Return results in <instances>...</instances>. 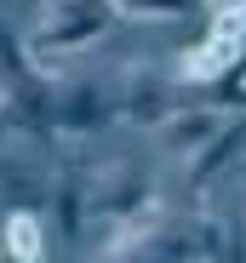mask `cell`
<instances>
[{"label": "cell", "mask_w": 246, "mask_h": 263, "mask_svg": "<svg viewBox=\"0 0 246 263\" xmlns=\"http://www.w3.org/2000/svg\"><path fill=\"white\" fill-rule=\"evenodd\" d=\"M109 17H115L109 0H86V6H52L46 17H40V29L29 34L34 63L46 69V63H58V58H69V52H86L92 40L109 34Z\"/></svg>", "instance_id": "6da1fadb"}, {"label": "cell", "mask_w": 246, "mask_h": 263, "mask_svg": "<svg viewBox=\"0 0 246 263\" xmlns=\"http://www.w3.org/2000/svg\"><path fill=\"white\" fill-rule=\"evenodd\" d=\"M115 120H120V103H109L103 80H63L58 98H52V138L86 143L98 132H109Z\"/></svg>", "instance_id": "7a4b0ae2"}, {"label": "cell", "mask_w": 246, "mask_h": 263, "mask_svg": "<svg viewBox=\"0 0 246 263\" xmlns=\"http://www.w3.org/2000/svg\"><path fill=\"white\" fill-rule=\"evenodd\" d=\"M240 58H246V12H218V17H212V34L200 40L195 52H183V80L212 86V80H223Z\"/></svg>", "instance_id": "3957f363"}, {"label": "cell", "mask_w": 246, "mask_h": 263, "mask_svg": "<svg viewBox=\"0 0 246 263\" xmlns=\"http://www.w3.org/2000/svg\"><path fill=\"white\" fill-rule=\"evenodd\" d=\"M240 160H246V115H229L206 143H200L195 155H189V172H183V189L189 195H206L218 178H229V172H240Z\"/></svg>", "instance_id": "277c9868"}, {"label": "cell", "mask_w": 246, "mask_h": 263, "mask_svg": "<svg viewBox=\"0 0 246 263\" xmlns=\"http://www.w3.org/2000/svg\"><path fill=\"white\" fill-rule=\"evenodd\" d=\"M149 200H160L155 183H149V172H143L138 160H120V166L103 172V183L92 189V217H103V223H120V217H132V212L149 206Z\"/></svg>", "instance_id": "5b68a950"}, {"label": "cell", "mask_w": 246, "mask_h": 263, "mask_svg": "<svg viewBox=\"0 0 246 263\" xmlns=\"http://www.w3.org/2000/svg\"><path fill=\"white\" fill-rule=\"evenodd\" d=\"M172 109H178V86L166 74H155V69H132L126 74V86H120V120L126 126L155 132Z\"/></svg>", "instance_id": "8992f818"}, {"label": "cell", "mask_w": 246, "mask_h": 263, "mask_svg": "<svg viewBox=\"0 0 246 263\" xmlns=\"http://www.w3.org/2000/svg\"><path fill=\"white\" fill-rule=\"evenodd\" d=\"M223 120H229L223 109H212V103H200V98H195V103H178L155 132H160V149H166V155H195V149L206 143Z\"/></svg>", "instance_id": "52a82bcc"}, {"label": "cell", "mask_w": 246, "mask_h": 263, "mask_svg": "<svg viewBox=\"0 0 246 263\" xmlns=\"http://www.w3.org/2000/svg\"><path fill=\"white\" fill-rule=\"evenodd\" d=\"M86 217H92V178L86 172H63V183L52 189V229L63 235V246H74L86 235Z\"/></svg>", "instance_id": "ba28073f"}, {"label": "cell", "mask_w": 246, "mask_h": 263, "mask_svg": "<svg viewBox=\"0 0 246 263\" xmlns=\"http://www.w3.org/2000/svg\"><path fill=\"white\" fill-rule=\"evenodd\" d=\"M46 257V229H40V212L12 206L0 217V263H40Z\"/></svg>", "instance_id": "9c48e42d"}, {"label": "cell", "mask_w": 246, "mask_h": 263, "mask_svg": "<svg viewBox=\"0 0 246 263\" xmlns=\"http://www.w3.org/2000/svg\"><path fill=\"white\" fill-rule=\"evenodd\" d=\"M120 17H143V23H178V17H195L200 0H109Z\"/></svg>", "instance_id": "30bf717a"}, {"label": "cell", "mask_w": 246, "mask_h": 263, "mask_svg": "<svg viewBox=\"0 0 246 263\" xmlns=\"http://www.w3.org/2000/svg\"><path fill=\"white\" fill-rule=\"evenodd\" d=\"M206 103H212V109H235V115H246V58L218 80V92H212Z\"/></svg>", "instance_id": "8fae6325"}, {"label": "cell", "mask_w": 246, "mask_h": 263, "mask_svg": "<svg viewBox=\"0 0 246 263\" xmlns=\"http://www.w3.org/2000/svg\"><path fill=\"white\" fill-rule=\"evenodd\" d=\"M212 263H246V217H218V257Z\"/></svg>", "instance_id": "7c38bea8"}, {"label": "cell", "mask_w": 246, "mask_h": 263, "mask_svg": "<svg viewBox=\"0 0 246 263\" xmlns=\"http://www.w3.org/2000/svg\"><path fill=\"white\" fill-rule=\"evenodd\" d=\"M0 195L34 212V195H40V183H34V172H29V166H0Z\"/></svg>", "instance_id": "4fadbf2b"}, {"label": "cell", "mask_w": 246, "mask_h": 263, "mask_svg": "<svg viewBox=\"0 0 246 263\" xmlns=\"http://www.w3.org/2000/svg\"><path fill=\"white\" fill-rule=\"evenodd\" d=\"M12 138V98H6V86H0V143Z\"/></svg>", "instance_id": "5bb4252c"}, {"label": "cell", "mask_w": 246, "mask_h": 263, "mask_svg": "<svg viewBox=\"0 0 246 263\" xmlns=\"http://www.w3.org/2000/svg\"><path fill=\"white\" fill-rule=\"evenodd\" d=\"M206 6H212V17H218V12H246V0H206Z\"/></svg>", "instance_id": "9a60e30c"}, {"label": "cell", "mask_w": 246, "mask_h": 263, "mask_svg": "<svg viewBox=\"0 0 246 263\" xmlns=\"http://www.w3.org/2000/svg\"><path fill=\"white\" fill-rule=\"evenodd\" d=\"M52 6H86V0H52Z\"/></svg>", "instance_id": "2e32d148"}, {"label": "cell", "mask_w": 246, "mask_h": 263, "mask_svg": "<svg viewBox=\"0 0 246 263\" xmlns=\"http://www.w3.org/2000/svg\"><path fill=\"white\" fill-rule=\"evenodd\" d=\"M235 178H246V160H240V172H235Z\"/></svg>", "instance_id": "e0dca14e"}]
</instances>
